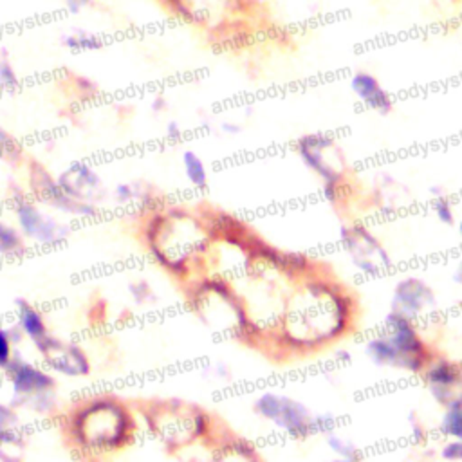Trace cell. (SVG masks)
I'll return each instance as SVG.
<instances>
[{
	"instance_id": "obj_1",
	"label": "cell",
	"mask_w": 462,
	"mask_h": 462,
	"mask_svg": "<svg viewBox=\"0 0 462 462\" xmlns=\"http://www.w3.org/2000/svg\"><path fill=\"white\" fill-rule=\"evenodd\" d=\"M74 442L92 453L114 451L126 446L135 424L130 411L114 399H94L78 408L69 419Z\"/></svg>"
},
{
	"instance_id": "obj_2",
	"label": "cell",
	"mask_w": 462,
	"mask_h": 462,
	"mask_svg": "<svg viewBox=\"0 0 462 462\" xmlns=\"http://www.w3.org/2000/svg\"><path fill=\"white\" fill-rule=\"evenodd\" d=\"M254 410L292 437H307L316 431L314 417L309 413V410L301 402L289 397L263 393L256 399Z\"/></svg>"
},
{
	"instance_id": "obj_3",
	"label": "cell",
	"mask_w": 462,
	"mask_h": 462,
	"mask_svg": "<svg viewBox=\"0 0 462 462\" xmlns=\"http://www.w3.org/2000/svg\"><path fill=\"white\" fill-rule=\"evenodd\" d=\"M31 184L32 189L36 193L38 199L45 200L47 204H51L52 208L65 211V213H72V215H79V217H92L96 215V206L92 202L87 200H78L70 195H67L61 186L58 184V180H54L45 168H42L40 164H32V173H31Z\"/></svg>"
},
{
	"instance_id": "obj_4",
	"label": "cell",
	"mask_w": 462,
	"mask_h": 462,
	"mask_svg": "<svg viewBox=\"0 0 462 462\" xmlns=\"http://www.w3.org/2000/svg\"><path fill=\"white\" fill-rule=\"evenodd\" d=\"M38 352L42 354V357L45 359V363L69 377H79V375H87L90 366H88V359L85 356V352L70 343H63L56 337H51L49 334L34 343Z\"/></svg>"
},
{
	"instance_id": "obj_5",
	"label": "cell",
	"mask_w": 462,
	"mask_h": 462,
	"mask_svg": "<svg viewBox=\"0 0 462 462\" xmlns=\"http://www.w3.org/2000/svg\"><path fill=\"white\" fill-rule=\"evenodd\" d=\"M14 211H16V218H18L22 233L40 244L60 242L70 231L65 224H60L49 217H43L38 211V208L25 199L16 200Z\"/></svg>"
},
{
	"instance_id": "obj_6",
	"label": "cell",
	"mask_w": 462,
	"mask_h": 462,
	"mask_svg": "<svg viewBox=\"0 0 462 462\" xmlns=\"http://www.w3.org/2000/svg\"><path fill=\"white\" fill-rule=\"evenodd\" d=\"M386 327L390 328V343L410 361L411 372H419L424 366L426 346L415 332L410 318L393 309L386 316Z\"/></svg>"
},
{
	"instance_id": "obj_7",
	"label": "cell",
	"mask_w": 462,
	"mask_h": 462,
	"mask_svg": "<svg viewBox=\"0 0 462 462\" xmlns=\"http://www.w3.org/2000/svg\"><path fill=\"white\" fill-rule=\"evenodd\" d=\"M13 384V392L22 397H32L38 393H45V392H52V388L56 386V381L47 375L45 372H42L40 368L13 357V361L9 363V366L5 368Z\"/></svg>"
},
{
	"instance_id": "obj_8",
	"label": "cell",
	"mask_w": 462,
	"mask_h": 462,
	"mask_svg": "<svg viewBox=\"0 0 462 462\" xmlns=\"http://www.w3.org/2000/svg\"><path fill=\"white\" fill-rule=\"evenodd\" d=\"M332 139L323 135V134H314V135H305L298 143V153L303 159V162L314 170L325 184H337L339 182V171H336L325 159H323V150L332 146Z\"/></svg>"
},
{
	"instance_id": "obj_9",
	"label": "cell",
	"mask_w": 462,
	"mask_h": 462,
	"mask_svg": "<svg viewBox=\"0 0 462 462\" xmlns=\"http://www.w3.org/2000/svg\"><path fill=\"white\" fill-rule=\"evenodd\" d=\"M426 383L437 402L448 406L462 384V368L449 361H437L426 372Z\"/></svg>"
},
{
	"instance_id": "obj_10",
	"label": "cell",
	"mask_w": 462,
	"mask_h": 462,
	"mask_svg": "<svg viewBox=\"0 0 462 462\" xmlns=\"http://www.w3.org/2000/svg\"><path fill=\"white\" fill-rule=\"evenodd\" d=\"M433 303H435V296L431 289L417 278H406L395 285V296H393L395 310L402 312L408 318L419 314L424 307Z\"/></svg>"
},
{
	"instance_id": "obj_11",
	"label": "cell",
	"mask_w": 462,
	"mask_h": 462,
	"mask_svg": "<svg viewBox=\"0 0 462 462\" xmlns=\"http://www.w3.org/2000/svg\"><path fill=\"white\" fill-rule=\"evenodd\" d=\"M58 184L67 195L81 200V199H87L88 193L101 188V179L88 164L72 162L69 170L58 177Z\"/></svg>"
},
{
	"instance_id": "obj_12",
	"label": "cell",
	"mask_w": 462,
	"mask_h": 462,
	"mask_svg": "<svg viewBox=\"0 0 462 462\" xmlns=\"http://www.w3.org/2000/svg\"><path fill=\"white\" fill-rule=\"evenodd\" d=\"M350 87L356 96L372 110L388 114L392 110V99L381 83L368 72H356L350 79Z\"/></svg>"
},
{
	"instance_id": "obj_13",
	"label": "cell",
	"mask_w": 462,
	"mask_h": 462,
	"mask_svg": "<svg viewBox=\"0 0 462 462\" xmlns=\"http://www.w3.org/2000/svg\"><path fill=\"white\" fill-rule=\"evenodd\" d=\"M366 356L375 363V365H384V366H399L404 370L411 372L410 361L390 343L388 337H374L366 343Z\"/></svg>"
},
{
	"instance_id": "obj_14",
	"label": "cell",
	"mask_w": 462,
	"mask_h": 462,
	"mask_svg": "<svg viewBox=\"0 0 462 462\" xmlns=\"http://www.w3.org/2000/svg\"><path fill=\"white\" fill-rule=\"evenodd\" d=\"M18 307V327L25 336H29L34 343L42 341L47 336V325L43 316L25 300H16Z\"/></svg>"
},
{
	"instance_id": "obj_15",
	"label": "cell",
	"mask_w": 462,
	"mask_h": 462,
	"mask_svg": "<svg viewBox=\"0 0 462 462\" xmlns=\"http://www.w3.org/2000/svg\"><path fill=\"white\" fill-rule=\"evenodd\" d=\"M0 442L9 446H23V433L18 426V417L9 406L4 404H0Z\"/></svg>"
},
{
	"instance_id": "obj_16",
	"label": "cell",
	"mask_w": 462,
	"mask_h": 462,
	"mask_svg": "<svg viewBox=\"0 0 462 462\" xmlns=\"http://www.w3.org/2000/svg\"><path fill=\"white\" fill-rule=\"evenodd\" d=\"M182 164H184V171H186V177L189 179V182L195 186V188H206L208 184V173H206V166L204 162L200 161V157L188 150L182 153Z\"/></svg>"
},
{
	"instance_id": "obj_17",
	"label": "cell",
	"mask_w": 462,
	"mask_h": 462,
	"mask_svg": "<svg viewBox=\"0 0 462 462\" xmlns=\"http://www.w3.org/2000/svg\"><path fill=\"white\" fill-rule=\"evenodd\" d=\"M63 45L67 49H74V51H92V49H99L103 45V40H101V36H97L90 31L76 29L63 36Z\"/></svg>"
},
{
	"instance_id": "obj_18",
	"label": "cell",
	"mask_w": 462,
	"mask_h": 462,
	"mask_svg": "<svg viewBox=\"0 0 462 462\" xmlns=\"http://www.w3.org/2000/svg\"><path fill=\"white\" fill-rule=\"evenodd\" d=\"M23 240L20 233L0 220V253L2 254H20L23 253Z\"/></svg>"
},
{
	"instance_id": "obj_19",
	"label": "cell",
	"mask_w": 462,
	"mask_h": 462,
	"mask_svg": "<svg viewBox=\"0 0 462 462\" xmlns=\"http://www.w3.org/2000/svg\"><path fill=\"white\" fill-rule=\"evenodd\" d=\"M440 430L446 435L462 440V408H448L446 415L442 417Z\"/></svg>"
},
{
	"instance_id": "obj_20",
	"label": "cell",
	"mask_w": 462,
	"mask_h": 462,
	"mask_svg": "<svg viewBox=\"0 0 462 462\" xmlns=\"http://www.w3.org/2000/svg\"><path fill=\"white\" fill-rule=\"evenodd\" d=\"M18 83V76L14 72V67L9 61L7 49L0 47V87L2 88H13Z\"/></svg>"
},
{
	"instance_id": "obj_21",
	"label": "cell",
	"mask_w": 462,
	"mask_h": 462,
	"mask_svg": "<svg viewBox=\"0 0 462 462\" xmlns=\"http://www.w3.org/2000/svg\"><path fill=\"white\" fill-rule=\"evenodd\" d=\"M327 442H328V446H330V449H332L334 453H337L339 457H343V458H346V460H354V458L359 457L357 449H356L352 444L345 442V440H343L341 437H337V435H328Z\"/></svg>"
},
{
	"instance_id": "obj_22",
	"label": "cell",
	"mask_w": 462,
	"mask_h": 462,
	"mask_svg": "<svg viewBox=\"0 0 462 462\" xmlns=\"http://www.w3.org/2000/svg\"><path fill=\"white\" fill-rule=\"evenodd\" d=\"M13 361V341L7 328L0 327V368L5 370Z\"/></svg>"
},
{
	"instance_id": "obj_23",
	"label": "cell",
	"mask_w": 462,
	"mask_h": 462,
	"mask_svg": "<svg viewBox=\"0 0 462 462\" xmlns=\"http://www.w3.org/2000/svg\"><path fill=\"white\" fill-rule=\"evenodd\" d=\"M16 157L18 155V144L16 141L0 128V157Z\"/></svg>"
},
{
	"instance_id": "obj_24",
	"label": "cell",
	"mask_w": 462,
	"mask_h": 462,
	"mask_svg": "<svg viewBox=\"0 0 462 462\" xmlns=\"http://www.w3.org/2000/svg\"><path fill=\"white\" fill-rule=\"evenodd\" d=\"M433 208H435V213H437V217H439L440 222H444V224H453V209H451V204H449L446 199L439 197Z\"/></svg>"
},
{
	"instance_id": "obj_25",
	"label": "cell",
	"mask_w": 462,
	"mask_h": 462,
	"mask_svg": "<svg viewBox=\"0 0 462 462\" xmlns=\"http://www.w3.org/2000/svg\"><path fill=\"white\" fill-rule=\"evenodd\" d=\"M135 197H137V191H135V188H134L132 184H119V186L116 188V199H117V202H121V204L132 202Z\"/></svg>"
},
{
	"instance_id": "obj_26",
	"label": "cell",
	"mask_w": 462,
	"mask_h": 462,
	"mask_svg": "<svg viewBox=\"0 0 462 462\" xmlns=\"http://www.w3.org/2000/svg\"><path fill=\"white\" fill-rule=\"evenodd\" d=\"M442 457L448 458V460H462V440L449 442V444L442 449Z\"/></svg>"
},
{
	"instance_id": "obj_27",
	"label": "cell",
	"mask_w": 462,
	"mask_h": 462,
	"mask_svg": "<svg viewBox=\"0 0 462 462\" xmlns=\"http://www.w3.org/2000/svg\"><path fill=\"white\" fill-rule=\"evenodd\" d=\"M334 426V419L330 415H319V417H314V428L316 431H325L328 433Z\"/></svg>"
},
{
	"instance_id": "obj_28",
	"label": "cell",
	"mask_w": 462,
	"mask_h": 462,
	"mask_svg": "<svg viewBox=\"0 0 462 462\" xmlns=\"http://www.w3.org/2000/svg\"><path fill=\"white\" fill-rule=\"evenodd\" d=\"M67 4V7L72 11V13H78L81 7L88 5L92 0H63Z\"/></svg>"
},
{
	"instance_id": "obj_29",
	"label": "cell",
	"mask_w": 462,
	"mask_h": 462,
	"mask_svg": "<svg viewBox=\"0 0 462 462\" xmlns=\"http://www.w3.org/2000/svg\"><path fill=\"white\" fill-rule=\"evenodd\" d=\"M166 132H168V135H170V137H173V139H177V137L180 135V128H179V125H177L175 121H170V123H168Z\"/></svg>"
},
{
	"instance_id": "obj_30",
	"label": "cell",
	"mask_w": 462,
	"mask_h": 462,
	"mask_svg": "<svg viewBox=\"0 0 462 462\" xmlns=\"http://www.w3.org/2000/svg\"><path fill=\"white\" fill-rule=\"evenodd\" d=\"M166 106V101H164V97H155V101L152 103V108L157 112V110H162Z\"/></svg>"
},
{
	"instance_id": "obj_31",
	"label": "cell",
	"mask_w": 462,
	"mask_h": 462,
	"mask_svg": "<svg viewBox=\"0 0 462 462\" xmlns=\"http://www.w3.org/2000/svg\"><path fill=\"white\" fill-rule=\"evenodd\" d=\"M336 357H337L339 361H343V363H348V361H350V354H348L346 350H337V352H336Z\"/></svg>"
},
{
	"instance_id": "obj_32",
	"label": "cell",
	"mask_w": 462,
	"mask_h": 462,
	"mask_svg": "<svg viewBox=\"0 0 462 462\" xmlns=\"http://www.w3.org/2000/svg\"><path fill=\"white\" fill-rule=\"evenodd\" d=\"M222 128H224L226 132H231V134H235V132H238V130H240V126H238V125H231V123H224V125H222Z\"/></svg>"
},
{
	"instance_id": "obj_33",
	"label": "cell",
	"mask_w": 462,
	"mask_h": 462,
	"mask_svg": "<svg viewBox=\"0 0 462 462\" xmlns=\"http://www.w3.org/2000/svg\"><path fill=\"white\" fill-rule=\"evenodd\" d=\"M455 282H458V283H462V262H460V265H458V269H457V273H455Z\"/></svg>"
},
{
	"instance_id": "obj_34",
	"label": "cell",
	"mask_w": 462,
	"mask_h": 462,
	"mask_svg": "<svg viewBox=\"0 0 462 462\" xmlns=\"http://www.w3.org/2000/svg\"><path fill=\"white\" fill-rule=\"evenodd\" d=\"M411 430H413V435H415V439H420V437H422V430H420V426L413 424V426H411Z\"/></svg>"
},
{
	"instance_id": "obj_35",
	"label": "cell",
	"mask_w": 462,
	"mask_h": 462,
	"mask_svg": "<svg viewBox=\"0 0 462 462\" xmlns=\"http://www.w3.org/2000/svg\"><path fill=\"white\" fill-rule=\"evenodd\" d=\"M0 460H9V455L4 451V444L0 442Z\"/></svg>"
},
{
	"instance_id": "obj_36",
	"label": "cell",
	"mask_w": 462,
	"mask_h": 462,
	"mask_svg": "<svg viewBox=\"0 0 462 462\" xmlns=\"http://www.w3.org/2000/svg\"><path fill=\"white\" fill-rule=\"evenodd\" d=\"M458 235H460V240H462V220H460V224H458Z\"/></svg>"
}]
</instances>
